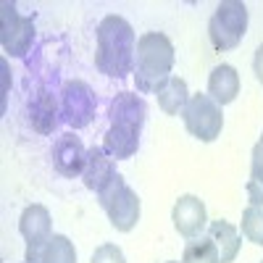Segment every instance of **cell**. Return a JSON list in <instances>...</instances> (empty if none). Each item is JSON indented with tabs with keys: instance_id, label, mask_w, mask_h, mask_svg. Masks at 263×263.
Masks as SVG:
<instances>
[{
	"instance_id": "4",
	"label": "cell",
	"mask_w": 263,
	"mask_h": 263,
	"mask_svg": "<svg viewBox=\"0 0 263 263\" xmlns=\"http://www.w3.org/2000/svg\"><path fill=\"white\" fill-rule=\"evenodd\" d=\"M182 121H184V129L200 142H216L224 129L221 105L211 100L208 92H197L190 98L184 114H182Z\"/></svg>"
},
{
	"instance_id": "5",
	"label": "cell",
	"mask_w": 263,
	"mask_h": 263,
	"mask_svg": "<svg viewBox=\"0 0 263 263\" xmlns=\"http://www.w3.org/2000/svg\"><path fill=\"white\" fill-rule=\"evenodd\" d=\"M95 92L82 79H69L61 87V116L71 129H84L95 119Z\"/></svg>"
},
{
	"instance_id": "15",
	"label": "cell",
	"mask_w": 263,
	"mask_h": 263,
	"mask_svg": "<svg viewBox=\"0 0 263 263\" xmlns=\"http://www.w3.org/2000/svg\"><path fill=\"white\" fill-rule=\"evenodd\" d=\"M29 121L32 129L40 132V135H50L58 124V103L48 90H40L37 98L29 105Z\"/></svg>"
},
{
	"instance_id": "26",
	"label": "cell",
	"mask_w": 263,
	"mask_h": 263,
	"mask_svg": "<svg viewBox=\"0 0 263 263\" xmlns=\"http://www.w3.org/2000/svg\"><path fill=\"white\" fill-rule=\"evenodd\" d=\"M260 263H263V260H260Z\"/></svg>"
},
{
	"instance_id": "10",
	"label": "cell",
	"mask_w": 263,
	"mask_h": 263,
	"mask_svg": "<svg viewBox=\"0 0 263 263\" xmlns=\"http://www.w3.org/2000/svg\"><path fill=\"white\" fill-rule=\"evenodd\" d=\"M116 161L108 156V153L103 150V145H92V147H87V163H84V171H82V182L84 187L90 190V192H100L108 182H111L116 177Z\"/></svg>"
},
{
	"instance_id": "2",
	"label": "cell",
	"mask_w": 263,
	"mask_h": 263,
	"mask_svg": "<svg viewBox=\"0 0 263 263\" xmlns=\"http://www.w3.org/2000/svg\"><path fill=\"white\" fill-rule=\"evenodd\" d=\"M174 69V42L163 32H145L137 37L135 87L142 95H158L171 79Z\"/></svg>"
},
{
	"instance_id": "23",
	"label": "cell",
	"mask_w": 263,
	"mask_h": 263,
	"mask_svg": "<svg viewBox=\"0 0 263 263\" xmlns=\"http://www.w3.org/2000/svg\"><path fill=\"white\" fill-rule=\"evenodd\" d=\"M253 74H255V79L263 84V45H258V50H255V55H253Z\"/></svg>"
},
{
	"instance_id": "13",
	"label": "cell",
	"mask_w": 263,
	"mask_h": 263,
	"mask_svg": "<svg viewBox=\"0 0 263 263\" xmlns=\"http://www.w3.org/2000/svg\"><path fill=\"white\" fill-rule=\"evenodd\" d=\"M205 234L211 237V242L216 245L221 263H234L237 260L239 248H242V234H239V229L234 224L224 221V218H216V221L208 224Z\"/></svg>"
},
{
	"instance_id": "14",
	"label": "cell",
	"mask_w": 263,
	"mask_h": 263,
	"mask_svg": "<svg viewBox=\"0 0 263 263\" xmlns=\"http://www.w3.org/2000/svg\"><path fill=\"white\" fill-rule=\"evenodd\" d=\"M237 95H239V74H237V69L229 66V63H218L208 77V98L224 108V105L234 103Z\"/></svg>"
},
{
	"instance_id": "16",
	"label": "cell",
	"mask_w": 263,
	"mask_h": 263,
	"mask_svg": "<svg viewBox=\"0 0 263 263\" xmlns=\"http://www.w3.org/2000/svg\"><path fill=\"white\" fill-rule=\"evenodd\" d=\"M156 98H158V108L166 116H179V114H184V108H187L192 95H190L187 82L182 77H171Z\"/></svg>"
},
{
	"instance_id": "17",
	"label": "cell",
	"mask_w": 263,
	"mask_h": 263,
	"mask_svg": "<svg viewBox=\"0 0 263 263\" xmlns=\"http://www.w3.org/2000/svg\"><path fill=\"white\" fill-rule=\"evenodd\" d=\"M40 263H77V248L66 234H53L40 253Z\"/></svg>"
},
{
	"instance_id": "18",
	"label": "cell",
	"mask_w": 263,
	"mask_h": 263,
	"mask_svg": "<svg viewBox=\"0 0 263 263\" xmlns=\"http://www.w3.org/2000/svg\"><path fill=\"white\" fill-rule=\"evenodd\" d=\"M182 263H221V258H218V250L216 245L211 242V237L200 234L190 239V242L184 245V253H182Z\"/></svg>"
},
{
	"instance_id": "24",
	"label": "cell",
	"mask_w": 263,
	"mask_h": 263,
	"mask_svg": "<svg viewBox=\"0 0 263 263\" xmlns=\"http://www.w3.org/2000/svg\"><path fill=\"white\" fill-rule=\"evenodd\" d=\"M258 145H260V147H263V135H260V142H258Z\"/></svg>"
},
{
	"instance_id": "3",
	"label": "cell",
	"mask_w": 263,
	"mask_h": 263,
	"mask_svg": "<svg viewBox=\"0 0 263 263\" xmlns=\"http://www.w3.org/2000/svg\"><path fill=\"white\" fill-rule=\"evenodd\" d=\"M248 34V6L242 0H224L218 3L208 21V40L218 53L239 48Z\"/></svg>"
},
{
	"instance_id": "11",
	"label": "cell",
	"mask_w": 263,
	"mask_h": 263,
	"mask_svg": "<svg viewBox=\"0 0 263 263\" xmlns=\"http://www.w3.org/2000/svg\"><path fill=\"white\" fill-rule=\"evenodd\" d=\"M140 135H142V129H137V126L111 124L103 137V150L114 161H129L140 150Z\"/></svg>"
},
{
	"instance_id": "6",
	"label": "cell",
	"mask_w": 263,
	"mask_h": 263,
	"mask_svg": "<svg viewBox=\"0 0 263 263\" xmlns=\"http://www.w3.org/2000/svg\"><path fill=\"white\" fill-rule=\"evenodd\" d=\"M0 42L11 58H24L34 42L32 16H21L13 3L0 6Z\"/></svg>"
},
{
	"instance_id": "1",
	"label": "cell",
	"mask_w": 263,
	"mask_h": 263,
	"mask_svg": "<svg viewBox=\"0 0 263 263\" xmlns=\"http://www.w3.org/2000/svg\"><path fill=\"white\" fill-rule=\"evenodd\" d=\"M137 61V34L124 16H105L98 24L95 69L111 79L135 74Z\"/></svg>"
},
{
	"instance_id": "25",
	"label": "cell",
	"mask_w": 263,
	"mask_h": 263,
	"mask_svg": "<svg viewBox=\"0 0 263 263\" xmlns=\"http://www.w3.org/2000/svg\"><path fill=\"white\" fill-rule=\"evenodd\" d=\"M166 263H179V260H166Z\"/></svg>"
},
{
	"instance_id": "19",
	"label": "cell",
	"mask_w": 263,
	"mask_h": 263,
	"mask_svg": "<svg viewBox=\"0 0 263 263\" xmlns=\"http://www.w3.org/2000/svg\"><path fill=\"white\" fill-rule=\"evenodd\" d=\"M248 197L250 205H263V147H253V161H250V179H248Z\"/></svg>"
},
{
	"instance_id": "7",
	"label": "cell",
	"mask_w": 263,
	"mask_h": 263,
	"mask_svg": "<svg viewBox=\"0 0 263 263\" xmlns=\"http://www.w3.org/2000/svg\"><path fill=\"white\" fill-rule=\"evenodd\" d=\"M171 221L184 239H195L208 229V211L197 195H182L171 208Z\"/></svg>"
},
{
	"instance_id": "21",
	"label": "cell",
	"mask_w": 263,
	"mask_h": 263,
	"mask_svg": "<svg viewBox=\"0 0 263 263\" xmlns=\"http://www.w3.org/2000/svg\"><path fill=\"white\" fill-rule=\"evenodd\" d=\"M90 263H126V258H124V250H121L119 245L105 242V245L95 248V253H92Z\"/></svg>"
},
{
	"instance_id": "12",
	"label": "cell",
	"mask_w": 263,
	"mask_h": 263,
	"mask_svg": "<svg viewBox=\"0 0 263 263\" xmlns=\"http://www.w3.org/2000/svg\"><path fill=\"white\" fill-rule=\"evenodd\" d=\"M147 119V103L137 92H119L108 105V121L111 124H129L142 129Z\"/></svg>"
},
{
	"instance_id": "22",
	"label": "cell",
	"mask_w": 263,
	"mask_h": 263,
	"mask_svg": "<svg viewBox=\"0 0 263 263\" xmlns=\"http://www.w3.org/2000/svg\"><path fill=\"white\" fill-rule=\"evenodd\" d=\"M124 187H126V179L121 177V174H116V177H114L111 182H108V184H105V187L98 192V205H100V208H105V205L111 203L114 197H116V195L124 190Z\"/></svg>"
},
{
	"instance_id": "9",
	"label": "cell",
	"mask_w": 263,
	"mask_h": 263,
	"mask_svg": "<svg viewBox=\"0 0 263 263\" xmlns=\"http://www.w3.org/2000/svg\"><path fill=\"white\" fill-rule=\"evenodd\" d=\"M103 211L108 216V221H111V227L116 232H124L126 234V232L135 229L137 221H140V216H142V200H140V195L126 184Z\"/></svg>"
},
{
	"instance_id": "8",
	"label": "cell",
	"mask_w": 263,
	"mask_h": 263,
	"mask_svg": "<svg viewBox=\"0 0 263 263\" xmlns=\"http://www.w3.org/2000/svg\"><path fill=\"white\" fill-rule=\"evenodd\" d=\"M53 168L66 179H74V177H82L84 171V163H87V147L82 145V140L74 135V132H66L61 135L53 145Z\"/></svg>"
},
{
	"instance_id": "20",
	"label": "cell",
	"mask_w": 263,
	"mask_h": 263,
	"mask_svg": "<svg viewBox=\"0 0 263 263\" xmlns=\"http://www.w3.org/2000/svg\"><path fill=\"white\" fill-rule=\"evenodd\" d=\"M242 237H248L253 245L263 248V205H248L242 211Z\"/></svg>"
}]
</instances>
